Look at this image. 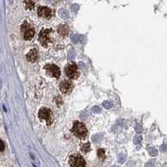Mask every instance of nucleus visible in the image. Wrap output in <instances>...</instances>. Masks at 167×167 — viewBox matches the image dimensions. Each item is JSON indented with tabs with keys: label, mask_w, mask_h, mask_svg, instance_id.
Segmentation results:
<instances>
[{
	"label": "nucleus",
	"mask_w": 167,
	"mask_h": 167,
	"mask_svg": "<svg viewBox=\"0 0 167 167\" xmlns=\"http://www.w3.org/2000/svg\"><path fill=\"white\" fill-rule=\"evenodd\" d=\"M72 132L79 138L84 139L87 135V129L81 123L75 122L74 124L73 129H72Z\"/></svg>",
	"instance_id": "nucleus-1"
},
{
	"label": "nucleus",
	"mask_w": 167,
	"mask_h": 167,
	"mask_svg": "<svg viewBox=\"0 0 167 167\" xmlns=\"http://www.w3.org/2000/svg\"><path fill=\"white\" fill-rule=\"evenodd\" d=\"M69 165L71 167H85V161L80 155H73L69 158Z\"/></svg>",
	"instance_id": "nucleus-2"
},
{
	"label": "nucleus",
	"mask_w": 167,
	"mask_h": 167,
	"mask_svg": "<svg viewBox=\"0 0 167 167\" xmlns=\"http://www.w3.org/2000/svg\"><path fill=\"white\" fill-rule=\"evenodd\" d=\"M21 31L24 35V39H31L35 35V30L27 22H25L21 27Z\"/></svg>",
	"instance_id": "nucleus-3"
},
{
	"label": "nucleus",
	"mask_w": 167,
	"mask_h": 167,
	"mask_svg": "<svg viewBox=\"0 0 167 167\" xmlns=\"http://www.w3.org/2000/svg\"><path fill=\"white\" fill-rule=\"evenodd\" d=\"M51 31H52V30H51L50 29H44L40 31L39 40L44 46H46V45L49 44V42L50 41L49 35H50Z\"/></svg>",
	"instance_id": "nucleus-4"
},
{
	"label": "nucleus",
	"mask_w": 167,
	"mask_h": 167,
	"mask_svg": "<svg viewBox=\"0 0 167 167\" xmlns=\"http://www.w3.org/2000/svg\"><path fill=\"white\" fill-rule=\"evenodd\" d=\"M39 116L41 119H44L48 125H50L53 121L51 111L47 108H43V109H40L39 112Z\"/></svg>",
	"instance_id": "nucleus-5"
},
{
	"label": "nucleus",
	"mask_w": 167,
	"mask_h": 167,
	"mask_svg": "<svg viewBox=\"0 0 167 167\" xmlns=\"http://www.w3.org/2000/svg\"><path fill=\"white\" fill-rule=\"evenodd\" d=\"M65 73H66L67 76L69 77L70 79H76L79 75V72L76 64H70L66 67L65 69Z\"/></svg>",
	"instance_id": "nucleus-6"
},
{
	"label": "nucleus",
	"mask_w": 167,
	"mask_h": 167,
	"mask_svg": "<svg viewBox=\"0 0 167 167\" xmlns=\"http://www.w3.org/2000/svg\"><path fill=\"white\" fill-rule=\"evenodd\" d=\"M45 69L48 71L49 74H50L52 77L58 78L60 75V70L58 68V66H56L54 64H49L45 66Z\"/></svg>",
	"instance_id": "nucleus-7"
},
{
	"label": "nucleus",
	"mask_w": 167,
	"mask_h": 167,
	"mask_svg": "<svg viewBox=\"0 0 167 167\" xmlns=\"http://www.w3.org/2000/svg\"><path fill=\"white\" fill-rule=\"evenodd\" d=\"M38 14L45 19H49L52 15V10L47 7H39L38 8Z\"/></svg>",
	"instance_id": "nucleus-8"
},
{
	"label": "nucleus",
	"mask_w": 167,
	"mask_h": 167,
	"mask_svg": "<svg viewBox=\"0 0 167 167\" xmlns=\"http://www.w3.org/2000/svg\"><path fill=\"white\" fill-rule=\"evenodd\" d=\"M73 88V84H72L71 81H64L62 82V84L60 85V90L63 93H68L70 90H72Z\"/></svg>",
	"instance_id": "nucleus-9"
},
{
	"label": "nucleus",
	"mask_w": 167,
	"mask_h": 167,
	"mask_svg": "<svg viewBox=\"0 0 167 167\" xmlns=\"http://www.w3.org/2000/svg\"><path fill=\"white\" fill-rule=\"evenodd\" d=\"M38 58V52L36 49H32L29 51V53L27 54V59L30 62H35Z\"/></svg>",
	"instance_id": "nucleus-10"
},
{
	"label": "nucleus",
	"mask_w": 167,
	"mask_h": 167,
	"mask_svg": "<svg viewBox=\"0 0 167 167\" xmlns=\"http://www.w3.org/2000/svg\"><path fill=\"white\" fill-rule=\"evenodd\" d=\"M68 27L66 25H60V26L58 28V32L61 35H67L68 34Z\"/></svg>",
	"instance_id": "nucleus-11"
},
{
	"label": "nucleus",
	"mask_w": 167,
	"mask_h": 167,
	"mask_svg": "<svg viewBox=\"0 0 167 167\" xmlns=\"http://www.w3.org/2000/svg\"><path fill=\"white\" fill-rule=\"evenodd\" d=\"M26 3V8L29 9H32L35 4V0H25Z\"/></svg>",
	"instance_id": "nucleus-12"
},
{
	"label": "nucleus",
	"mask_w": 167,
	"mask_h": 167,
	"mask_svg": "<svg viewBox=\"0 0 167 167\" xmlns=\"http://www.w3.org/2000/svg\"><path fill=\"white\" fill-rule=\"evenodd\" d=\"M90 144H85V145H83L82 148H81V151L84 152V153H87L88 151H90Z\"/></svg>",
	"instance_id": "nucleus-13"
},
{
	"label": "nucleus",
	"mask_w": 167,
	"mask_h": 167,
	"mask_svg": "<svg viewBox=\"0 0 167 167\" xmlns=\"http://www.w3.org/2000/svg\"><path fill=\"white\" fill-rule=\"evenodd\" d=\"M98 156L100 159H104L105 157V154H104V151L102 149H99L98 150Z\"/></svg>",
	"instance_id": "nucleus-14"
},
{
	"label": "nucleus",
	"mask_w": 167,
	"mask_h": 167,
	"mask_svg": "<svg viewBox=\"0 0 167 167\" xmlns=\"http://www.w3.org/2000/svg\"><path fill=\"white\" fill-rule=\"evenodd\" d=\"M59 14H60V16H61L63 19H66L67 17H68V14H67L66 11H64V10L59 11Z\"/></svg>",
	"instance_id": "nucleus-15"
},
{
	"label": "nucleus",
	"mask_w": 167,
	"mask_h": 167,
	"mask_svg": "<svg viewBox=\"0 0 167 167\" xmlns=\"http://www.w3.org/2000/svg\"><path fill=\"white\" fill-rule=\"evenodd\" d=\"M149 152H150V154H151V155H153V156H155V155H157V151L154 148L150 149V150H149Z\"/></svg>",
	"instance_id": "nucleus-16"
},
{
	"label": "nucleus",
	"mask_w": 167,
	"mask_h": 167,
	"mask_svg": "<svg viewBox=\"0 0 167 167\" xmlns=\"http://www.w3.org/2000/svg\"><path fill=\"white\" fill-rule=\"evenodd\" d=\"M5 148V146H4V143H3V141L0 140V151H3Z\"/></svg>",
	"instance_id": "nucleus-17"
},
{
	"label": "nucleus",
	"mask_w": 167,
	"mask_h": 167,
	"mask_svg": "<svg viewBox=\"0 0 167 167\" xmlns=\"http://www.w3.org/2000/svg\"><path fill=\"white\" fill-rule=\"evenodd\" d=\"M160 149H161V151H163V152H165V151H167V146L166 145H163V146H161Z\"/></svg>",
	"instance_id": "nucleus-18"
},
{
	"label": "nucleus",
	"mask_w": 167,
	"mask_h": 167,
	"mask_svg": "<svg viewBox=\"0 0 167 167\" xmlns=\"http://www.w3.org/2000/svg\"><path fill=\"white\" fill-rule=\"evenodd\" d=\"M154 163L153 162H149L146 164V167H154Z\"/></svg>",
	"instance_id": "nucleus-19"
},
{
	"label": "nucleus",
	"mask_w": 167,
	"mask_h": 167,
	"mask_svg": "<svg viewBox=\"0 0 167 167\" xmlns=\"http://www.w3.org/2000/svg\"><path fill=\"white\" fill-rule=\"evenodd\" d=\"M113 167H117V166H113Z\"/></svg>",
	"instance_id": "nucleus-20"
}]
</instances>
